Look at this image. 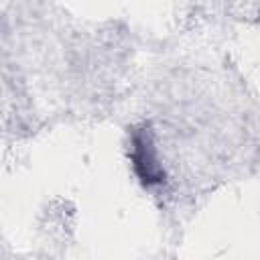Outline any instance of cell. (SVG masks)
I'll list each match as a JSON object with an SVG mask.
<instances>
[{
	"label": "cell",
	"instance_id": "6da1fadb",
	"mask_svg": "<svg viewBox=\"0 0 260 260\" xmlns=\"http://www.w3.org/2000/svg\"><path fill=\"white\" fill-rule=\"evenodd\" d=\"M132 160L134 171L144 185H154L162 181V169L156 160V152L146 130H138L132 138Z\"/></svg>",
	"mask_w": 260,
	"mask_h": 260
}]
</instances>
